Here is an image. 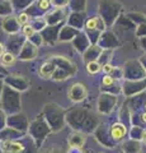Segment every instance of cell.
<instances>
[{
	"mask_svg": "<svg viewBox=\"0 0 146 153\" xmlns=\"http://www.w3.org/2000/svg\"><path fill=\"white\" fill-rule=\"evenodd\" d=\"M85 96H87V89L84 87V84H81V83L73 84V87L69 91V97L74 102L83 101V100L85 98Z\"/></svg>",
	"mask_w": 146,
	"mask_h": 153,
	"instance_id": "6da1fadb",
	"label": "cell"
},
{
	"mask_svg": "<svg viewBox=\"0 0 146 153\" xmlns=\"http://www.w3.org/2000/svg\"><path fill=\"white\" fill-rule=\"evenodd\" d=\"M126 133H127V129L123 124L117 123V124H113L111 128V135L113 139H116V140L122 139V138L126 135Z\"/></svg>",
	"mask_w": 146,
	"mask_h": 153,
	"instance_id": "7a4b0ae2",
	"label": "cell"
},
{
	"mask_svg": "<svg viewBox=\"0 0 146 153\" xmlns=\"http://www.w3.org/2000/svg\"><path fill=\"white\" fill-rule=\"evenodd\" d=\"M85 143V135L81 133H73L69 137V146L70 147H79L81 148Z\"/></svg>",
	"mask_w": 146,
	"mask_h": 153,
	"instance_id": "3957f363",
	"label": "cell"
},
{
	"mask_svg": "<svg viewBox=\"0 0 146 153\" xmlns=\"http://www.w3.org/2000/svg\"><path fill=\"white\" fill-rule=\"evenodd\" d=\"M14 61H15V56L10 52H4L1 55V63L5 64V65H12L14 64Z\"/></svg>",
	"mask_w": 146,
	"mask_h": 153,
	"instance_id": "277c9868",
	"label": "cell"
},
{
	"mask_svg": "<svg viewBox=\"0 0 146 153\" xmlns=\"http://www.w3.org/2000/svg\"><path fill=\"white\" fill-rule=\"evenodd\" d=\"M87 70L90 74H97L101 70V64H98L97 61H90V63L87 64Z\"/></svg>",
	"mask_w": 146,
	"mask_h": 153,
	"instance_id": "5b68a950",
	"label": "cell"
},
{
	"mask_svg": "<svg viewBox=\"0 0 146 153\" xmlns=\"http://www.w3.org/2000/svg\"><path fill=\"white\" fill-rule=\"evenodd\" d=\"M28 19H29V18H28L27 14H26V13H22V14H19V17H18L17 21H18V23H19V25L26 26L27 23H28Z\"/></svg>",
	"mask_w": 146,
	"mask_h": 153,
	"instance_id": "8992f818",
	"label": "cell"
},
{
	"mask_svg": "<svg viewBox=\"0 0 146 153\" xmlns=\"http://www.w3.org/2000/svg\"><path fill=\"white\" fill-rule=\"evenodd\" d=\"M23 33H24V36H33V33H34V30H33V27L32 26H23Z\"/></svg>",
	"mask_w": 146,
	"mask_h": 153,
	"instance_id": "52a82bcc",
	"label": "cell"
},
{
	"mask_svg": "<svg viewBox=\"0 0 146 153\" xmlns=\"http://www.w3.org/2000/svg\"><path fill=\"white\" fill-rule=\"evenodd\" d=\"M97 22H98L97 18L89 19V21L87 22V28H88V30H95V28H97Z\"/></svg>",
	"mask_w": 146,
	"mask_h": 153,
	"instance_id": "ba28073f",
	"label": "cell"
},
{
	"mask_svg": "<svg viewBox=\"0 0 146 153\" xmlns=\"http://www.w3.org/2000/svg\"><path fill=\"white\" fill-rule=\"evenodd\" d=\"M113 82H114V78H113L112 75H109V74H107L102 80V83L104 85H111V84H113Z\"/></svg>",
	"mask_w": 146,
	"mask_h": 153,
	"instance_id": "9c48e42d",
	"label": "cell"
},
{
	"mask_svg": "<svg viewBox=\"0 0 146 153\" xmlns=\"http://www.w3.org/2000/svg\"><path fill=\"white\" fill-rule=\"evenodd\" d=\"M38 7L41 9H47L50 7V0H40V1H38Z\"/></svg>",
	"mask_w": 146,
	"mask_h": 153,
	"instance_id": "30bf717a",
	"label": "cell"
},
{
	"mask_svg": "<svg viewBox=\"0 0 146 153\" xmlns=\"http://www.w3.org/2000/svg\"><path fill=\"white\" fill-rule=\"evenodd\" d=\"M116 68L113 65H111V64H107V65H104L103 66V71H104V73H107V74H109V73H112L113 70H114Z\"/></svg>",
	"mask_w": 146,
	"mask_h": 153,
	"instance_id": "8fae6325",
	"label": "cell"
},
{
	"mask_svg": "<svg viewBox=\"0 0 146 153\" xmlns=\"http://www.w3.org/2000/svg\"><path fill=\"white\" fill-rule=\"evenodd\" d=\"M67 153H83V151H81V148H79V147H70Z\"/></svg>",
	"mask_w": 146,
	"mask_h": 153,
	"instance_id": "7c38bea8",
	"label": "cell"
},
{
	"mask_svg": "<svg viewBox=\"0 0 146 153\" xmlns=\"http://www.w3.org/2000/svg\"><path fill=\"white\" fill-rule=\"evenodd\" d=\"M3 54H4V46H3V44H0V56Z\"/></svg>",
	"mask_w": 146,
	"mask_h": 153,
	"instance_id": "4fadbf2b",
	"label": "cell"
},
{
	"mask_svg": "<svg viewBox=\"0 0 146 153\" xmlns=\"http://www.w3.org/2000/svg\"><path fill=\"white\" fill-rule=\"evenodd\" d=\"M142 140H144V142L146 143V130H145V131L142 133Z\"/></svg>",
	"mask_w": 146,
	"mask_h": 153,
	"instance_id": "5bb4252c",
	"label": "cell"
},
{
	"mask_svg": "<svg viewBox=\"0 0 146 153\" xmlns=\"http://www.w3.org/2000/svg\"><path fill=\"white\" fill-rule=\"evenodd\" d=\"M141 117H142V120L146 123V112H144V114H142V116H141Z\"/></svg>",
	"mask_w": 146,
	"mask_h": 153,
	"instance_id": "9a60e30c",
	"label": "cell"
},
{
	"mask_svg": "<svg viewBox=\"0 0 146 153\" xmlns=\"http://www.w3.org/2000/svg\"><path fill=\"white\" fill-rule=\"evenodd\" d=\"M145 108H146V105H145Z\"/></svg>",
	"mask_w": 146,
	"mask_h": 153,
	"instance_id": "2e32d148",
	"label": "cell"
}]
</instances>
